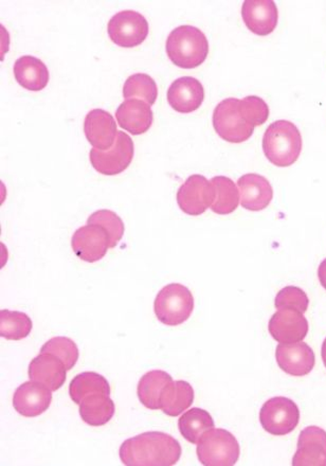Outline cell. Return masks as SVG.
Masks as SVG:
<instances>
[{
	"label": "cell",
	"mask_w": 326,
	"mask_h": 466,
	"mask_svg": "<svg viewBox=\"0 0 326 466\" xmlns=\"http://www.w3.org/2000/svg\"><path fill=\"white\" fill-rule=\"evenodd\" d=\"M181 454L178 440L161 431L127 439L119 451L121 461L127 466H172L180 461Z\"/></svg>",
	"instance_id": "obj_1"
},
{
	"label": "cell",
	"mask_w": 326,
	"mask_h": 466,
	"mask_svg": "<svg viewBox=\"0 0 326 466\" xmlns=\"http://www.w3.org/2000/svg\"><path fill=\"white\" fill-rule=\"evenodd\" d=\"M167 55L176 66L194 69L206 61L209 42L204 32L193 25H180L168 36Z\"/></svg>",
	"instance_id": "obj_2"
},
{
	"label": "cell",
	"mask_w": 326,
	"mask_h": 466,
	"mask_svg": "<svg viewBox=\"0 0 326 466\" xmlns=\"http://www.w3.org/2000/svg\"><path fill=\"white\" fill-rule=\"evenodd\" d=\"M263 151L272 165L292 166L302 151V136L290 121L279 120L267 127L263 137Z\"/></svg>",
	"instance_id": "obj_3"
},
{
	"label": "cell",
	"mask_w": 326,
	"mask_h": 466,
	"mask_svg": "<svg viewBox=\"0 0 326 466\" xmlns=\"http://www.w3.org/2000/svg\"><path fill=\"white\" fill-rule=\"evenodd\" d=\"M194 309L191 290L179 283L163 288L154 302L155 315L168 327H178L190 319Z\"/></svg>",
	"instance_id": "obj_4"
},
{
	"label": "cell",
	"mask_w": 326,
	"mask_h": 466,
	"mask_svg": "<svg viewBox=\"0 0 326 466\" xmlns=\"http://www.w3.org/2000/svg\"><path fill=\"white\" fill-rule=\"evenodd\" d=\"M197 452L199 462L205 466H233L239 461L240 449L230 431L212 429L199 440Z\"/></svg>",
	"instance_id": "obj_5"
},
{
	"label": "cell",
	"mask_w": 326,
	"mask_h": 466,
	"mask_svg": "<svg viewBox=\"0 0 326 466\" xmlns=\"http://www.w3.org/2000/svg\"><path fill=\"white\" fill-rule=\"evenodd\" d=\"M240 100L228 98L219 103L213 113V127L221 139L230 144L250 140L254 127L244 118L239 108Z\"/></svg>",
	"instance_id": "obj_6"
},
{
	"label": "cell",
	"mask_w": 326,
	"mask_h": 466,
	"mask_svg": "<svg viewBox=\"0 0 326 466\" xmlns=\"http://www.w3.org/2000/svg\"><path fill=\"white\" fill-rule=\"evenodd\" d=\"M299 420V407L289 398H272L260 408V425L272 436L289 435L297 429Z\"/></svg>",
	"instance_id": "obj_7"
},
{
	"label": "cell",
	"mask_w": 326,
	"mask_h": 466,
	"mask_svg": "<svg viewBox=\"0 0 326 466\" xmlns=\"http://www.w3.org/2000/svg\"><path fill=\"white\" fill-rule=\"evenodd\" d=\"M135 154L134 141L127 133L118 132L115 144L107 151L91 148L89 159L97 172L115 177L126 171L132 164Z\"/></svg>",
	"instance_id": "obj_8"
},
{
	"label": "cell",
	"mask_w": 326,
	"mask_h": 466,
	"mask_svg": "<svg viewBox=\"0 0 326 466\" xmlns=\"http://www.w3.org/2000/svg\"><path fill=\"white\" fill-rule=\"evenodd\" d=\"M148 31L147 18L133 10L117 13L107 25L110 40L122 48L139 46L147 40Z\"/></svg>",
	"instance_id": "obj_9"
},
{
	"label": "cell",
	"mask_w": 326,
	"mask_h": 466,
	"mask_svg": "<svg viewBox=\"0 0 326 466\" xmlns=\"http://www.w3.org/2000/svg\"><path fill=\"white\" fill-rule=\"evenodd\" d=\"M215 190L210 180L203 175L194 174L181 185L178 192L179 208L191 217H199L210 208Z\"/></svg>",
	"instance_id": "obj_10"
},
{
	"label": "cell",
	"mask_w": 326,
	"mask_h": 466,
	"mask_svg": "<svg viewBox=\"0 0 326 466\" xmlns=\"http://www.w3.org/2000/svg\"><path fill=\"white\" fill-rule=\"evenodd\" d=\"M76 256L84 262L102 260L110 248L108 233L100 225H87L77 229L71 239Z\"/></svg>",
	"instance_id": "obj_11"
},
{
	"label": "cell",
	"mask_w": 326,
	"mask_h": 466,
	"mask_svg": "<svg viewBox=\"0 0 326 466\" xmlns=\"http://www.w3.org/2000/svg\"><path fill=\"white\" fill-rule=\"evenodd\" d=\"M272 339L280 344H295L302 341L309 334V321L304 314L296 309H278L271 316L269 325Z\"/></svg>",
	"instance_id": "obj_12"
},
{
	"label": "cell",
	"mask_w": 326,
	"mask_h": 466,
	"mask_svg": "<svg viewBox=\"0 0 326 466\" xmlns=\"http://www.w3.org/2000/svg\"><path fill=\"white\" fill-rule=\"evenodd\" d=\"M276 360L280 369L296 378L310 374L316 364L314 351L302 341L278 345Z\"/></svg>",
	"instance_id": "obj_13"
},
{
	"label": "cell",
	"mask_w": 326,
	"mask_h": 466,
	"mask_svg": "<svg viewBox=\"0 0 326 466\" xmlns=\"http://www.w3.org/2000/svg\"><path fill=\"white\" fill-rule=\"evenodd\" d=\"M293 466H326V431L318 426L300 432Z\"/></svg>",
	"instance_id": "obj_14"
},
{
	"label": "cell",
	"mask_w": 326,
	"mask_h": 466,
	"mask_svg": "<svg viewBox=\"0 0 326 466\" xmlns=\"http://www.w3.org/2000/svg\"><path fill=\"white\" fill-rule=\"evenodd\" d=\"M205 88L198 79L182 76L175 80L168 90V102L174 111L191 114L203 105Z\"/></svg>",
	"instance_id": "obj_15"
},
{
	"label": "cell",
	"mask_w": 326,
	"mask_h": 466,
	"mask_svg": "<svg viewBox=\"0 0 326 466\" xmlns=\"http://www.w3.org/2000/svg\"><path fill=\"white\" fill-rule=\"evenodd\" d=\"M52 402V391L49 388L36 383L25 381L19 386L13 396V406L24 417L36 418L48 410Z\"/></svg>",
	"instance_id": "obj_16"
},
{
	"label": "cell",
	"mask_w": 326,
	"mask_h": 466,
	"mask_svg": "<svg viewBox=\"0 0 326 466\" xmlns=\"http://www.w3.org/2000/svg\"><path fill=\"white\" fill-rule=\"evenodd\" d=\"M242 17L252 34L266 36L276 30L279 21L277 5L272 0H246Z\"/></svg>",
	"instance_id": "obj_17"
},
{
	"label": "cell",
	"mask_w": 326,
	"mask_h": 466,
	"mask_svg": "<svg viewBox=\"0 0 326 466\" xmlns=\"http://www.w3.org/2000/svg\"><path fill=\"white\" fill-rule=\"evenodd\" d=\"M84 133L97 150L107 151L115 144L117 125L114 116L104 109H93L84 121Z\"/></svg>",
	"instance_id": "obj_18"
},
{
	"label": "cell",
	"mask_w": 326,
	"mask_h": 466,
	"mask_svg": "<svg viewBox=\"0 0 326 466\" xmlns=\"http://www.w3.org/2000/svg\"><path fill=\"white\" fill-rule=\"evenodd\" d=\"M239 202L250 211H262L273 198L272 187L267 178L256 173L245 174L238 180Z\"/></svg>",
	"instance_id": "obj_19"
},
{
	"label": "cell",
	"mask_w": 326,
	"mask_h": 466,
	"mask_svg": "<svg viewBox=\"0 0 326 466\" xmlns=\"http://www.w3.org/2000/svg\"><path fill=\"white\" fill-rule=\"evenodd\" d=\"M28 373L30 380L49 388L51 391L60 390L67 378V369L64 362L48 353H41L32 360Z\"/></svg>",
	"instance_id": "obj_20"
},
{
	"label": "cell",
	"mask_w": 326,
	"mask_h": 466,
	"mask_svg": "<svg viewBox=\"0 0 326 466\" xmlns=\"http://www.w3.org/2000/svg\"><path fill=\"white\" fill-rule=\"evenodd\" d=\"M118 125L132 135L145 134L151 128L154 113L151 106L139 99H128L121 103L116 112Z\"/></svg>",
	"instance_id": "obj_21"
},
{
	"label": "cell",
	"mask_w": 326,
	"mask_h": 466,
	"mask_svg": "<svg viewBox=\"0 0 326 466\" xmlns=\"http://www.w3.org/2000/svg\"><path fill=\"white\" fill-rule=\"evenodd\" d=\"M15 76L19 86L30 92H41L48 86L50 79L46 64L32 56H24L16 60Z\"/></svg>",
	"instance_id": "obj_22"
},
{
	"label": "cell",
	"mask_w": 326,
	"mask_h": 466,
	"mask_svg": "<svg viewBox=\"0 0 326 466\" xmlns=\"http://www.w3.org/2000/svg\"><path fill=\"white\" fill-rule=\"evenodd\" d=\"M194 402L193 387L186 380H172L163 390L160 410L168 417H178Z\"/></svg>",
	"instance_id": "obj_23"
},
{
	"label": "cell",
	"mask_w": 326,
	"mask_h": 466,
	"mask_svg": "<svg viewBox=\"0 0 326 466\" xmlns=\"http://www.w3.org/2000/svg\"><path fill=\"white\" fill-rule=\"evenodd\" d=\"M172 380L171 375L161 370L149 371L143 375L137 390L140 403L151 410H160L161 394Z\"/></svg>",
	"instance_id": "obj_24"
},
{
	"label": "cell",
	"mask_w": 326,
	"mask_h": 466,
	"mask_svg": "<svg viewBox=\"0 0 326 466\" xmlns=\"http://www.w3.org/2000/svg\"><path fill=\"white\" fill-rule=\"evenodd\" d=\"M114 400L107 394L97 393L83 400L80 404V416L90 426H103L115 416Z\"/></svg>",
	"instance_id": "obj_25"
},
{
	"label": "cell",
	"mask_w": 326,
	"mask_h": 466,
	"mask_svg": "<svg viewBox=\"0 0 326 466\" xmlns=\"http://www.w3.org/2000/svg\"><path fill=\"white\" fill-rule=\"evenodd\" d=\"M214 426L211 414L200 408H192L178 420V429L182 437L195 445L199 444L204 433L214 429Z\"/></svg>",
	"instance_id": "obj_26"
},
{
	"label": "cell",
	"mask_w": 326,
	"mask_h": 466,
	"mask_svg": "<svg viewBox=\"0 0 326 466\" xmlns=\"http://www.w3.org/2000/svg\"><path fill=\"white\" fill-rule=\"evenodd\" d=\"M102 393L110 396V386L103 375L97 372H83L77 374L71 380L69 386V396L77 405L83 402L84 399Z\"/></svg>",
	"instance_id": "obj_27"
},
{
	"label": "cell",
	"mask_w": 326,
	"mask_h": 466,
	"mask_svg": "<svg viewBox=\"0 0 326 466\" xmlns=\"http://www.w3.org/2000/svg\"><path fill=\"white\" fill-rule=\"evenodd\" d=\"M210 181L215 190L211 210L219 216L230 215L236 211L239 204V191L233 180L226 177H217Z\"/></svg>",
	"instance_id": "obj_28"
},
{
	"label": "cell",
	"mask_w": 326,
	"mask_h": 466,
	"mask_svg": "<svg viewBox=\"0 0 326 466\" xmlns=\"http://www.w3.org/2000/svg\"><path fill=\"white\" fill-rule=\"evenodd\" d=\"M34 323L27 314L17 310H0V336L8 340L27 339Z\"/></svg>",
	"instance_id": "obj_29"
},
{
	"label": "cell",
	"mask_w": 326,
	"mask_h": 466,
	"mask_svg": "<svg viewBox=\"0 0 326 466\" xmlns=\"http://www.w3.org/2000/svg\"><path fill=\"white\" fill-rule=\"evenodd\" d=\"M123 96L128 99H141L148 106H154L158 96V84L146 74L130 76L123 86Z\"/></svg>",
	"instance_id": "obj_30"
},
{
	"label": "cell",
	"mask_w": 326,
	"mask_h": 466,
	"mask_svg": "<svg viewBox=\"0 0 326 466\" xmlns=\"http://www.w3.org/2000/svg\"><path fill=\"white\" fill-rule=\"evenodd\" d=\"M41 353H48L60 359L67 371L73 369L79 360V348L76 342L68 338L51 339L41 349Z\"/></svg>",
	"instance_id": "obj_31"
},
{
	"label": "cell",
	"mask_w": 326,
	"mask_h": 466,
	"mask_svg": "<svg viewBox=\"0 0 326 466\" xmlns=\"http://www.w3.org/2000/svg\"><path fill=\"white\" fill-rule=\"evenodd\" d=\"M88 225H100L108 233L110 239V248H115L121 241L124 230V223L121 218L114 211L99 210L96 211L87 219Z\"/></svg>",
	"instance_id": "obj_32"
},
{
	"label": "cell",
	"mask_w": 326,
	"mask_h": 466,
	"mask_svg": "<svg viewBox=\"0 0 326 466\" xmlns=\"http://www.w3.org/2000/svg\"><path fill=\"white\" fill-rule=\"evenodd\" d=\"M239 108L246 121L254 127L263 126L270 118V107L260 96H246L240 100Z\"/></svg>",
	"instance_id": "obj_33"
},
{
	"label": "cell",
	"mask_w": 326,
	"mask_h": 466,
	"mask_svg": "<svg viewBox=\"0 0 326 466\" xmlns=\"http://www.w3.org/2000/svg\"><path fill=\"white\" fill-rule=\"evenodd\" d=\"M275 306L278 309H296L304 314L309 309L310 299L303 289L298 287H286L279 291Z\"/></svg>",
	"instance_id": "obj_34"
},
{
	"label": "cell",
	"mask_w": 326,
	"mask_h": 466,
	"mask_svg": "<svg viewBox=\"0 0 326 466\" xmlns=\"http://www.w3.org/2000/svg\"><path fill=\"white\" fill-rule=\"evenodd\" d=\"M318 278L323 289H326V258L319 265Z\"/></svg>",
	"instance_id": "obj_35"
},
{
	"label": "cell",
	"mask_w": 326,
	"mask_h": 466,
	"mask_svg": "<svg viewBox=\"0 0 326 466\" xmlns=\"http://www.w3.org/2000/svg\"><path fill=\"white\" fill-rule=\"evenodd\" d=\"M321 356H322V360L324 362V366L326 368V339H324L323 344H322Z\"/></svg>",
	"instance_id": "obj_36"
}]
</instances>
